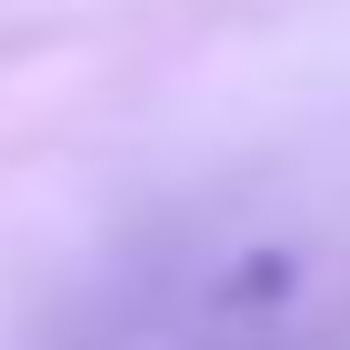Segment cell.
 Returning a JSON list of instances; mask_svg holds the SVG:
<instances>
[{
	"label": "cell",
	"instance_id": "1",
	"mask_svg": "<svg viewBox=\"0 0 350 350\" xmlns=\"http://www.w3.org/2000/svg\"><path fill=\"white\" fill-rule=\"evenodd\" d=\"M90 350H350V200H200L90 310Z\"/></svg>",
	"mask_w": 350,
	"mask_h": 350
}]
</instances>
